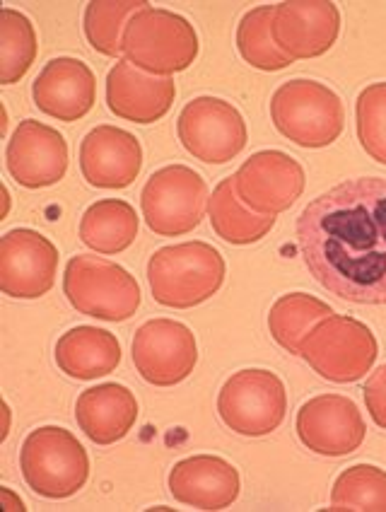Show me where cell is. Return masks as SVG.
<instances>
[{
	"mask_svg": "<svg viewBox=\"0 0 386 512\" xmlns=\"http://www.w3.org/2000/svg\"><path fill=\"white\" fill-rule=\"evenodd\" d=\"M309 273L336 298L386 305V179L358 177L304 206L295 225Z\"/></svg>",
	"mask_w": 386,
	"mask_h": 512,
	"instance_id": "cell-1",
	"label": "cell"
},
{
	"mask_svg": "<svg viewBox=\"0 0 386 512\" xmlns=\"http://www.w3.org/2000/svg\"><path fill=\"white\" fill-rule=\"evenodd\" d=\"M152 298L174 310H191L213 298L225 281V259L213 244L184 242L150 256Z\"/></svg>",
	"mask_w": 386,
	"mask_h": 512,
	"instance_id": "cell-2",
	"label": "cell"
},
{
	"mask_svg": "<svg viewBox=\"0 0 386 512\" xmlns=\"http://www.w3.org/2000/svg\"><path fill=\"white\" fill-rule=\"evenodd\" d=\"M273 126L300 148H326L343 133L341 97L317 80H288L271 100Z\"/></svg>",
	"mask_w": 386,
	"mask_h": 512,
	"instance_id": "cell-3",
	"label": "cell"
},
{
	"mask_svg": "<svg viewBox=\"0 0 386 512\" xmlns=\"http://www.w3.org/2000/svg\"><path fill=\"white\" fill-rule=\"evenodd\" d=\"M124 54L140 71L169 78L196 61L198 34L186 17L148 5L128 22Z\"/></svg>",
	"mask_w": 386,
	"mask_h": 512,
	"instance_id": "cell-4",
	"label": "cell"
},
{
	"mask_svg": "<svg viewBox=\"0 0 386 512\" xmlns=\"http://www.w3.org/2000/svg\"><path fill=\"white\" fill-rule=\"evenodd\" d=\"M20 467L34 493L63 500L75 496L87 484L90 457L70 430L44 426L27 435L20 452Z\"/></svg>",
	"mask_w": 386,
	"mask_h": 512,
	"instance_id": "cell-5",
	"label": "cell"
},
{
	"mask_svg": "<svg viewBox=\"0 0 386 512\" xmlns=\"http://www.w3.org/2000/svg\"><path fill=\"white\" fill-rule=\"evenodd\" d=\"M63 293L80 314L102 322H126L140 307L136 278L102 256H73L63 273Z\"/></svg>",
	"mask_w": 386,
	"mask_h": 512,
	"instance_id": "cell-6",
	"label": "cell"
},
{
	"mask_svg": "<svg viewBox=\"0 0 386 512\" xmlns=\"http://www.w3.org/2000/svg\"><path fill=\"white\" fill-rule=\"evenodd\" d=\"M300 356L324 380L348 384L370 372L379 348L367 324L343 314H331L304 339Z\"/></svg>",
	"mask_w": 386,
	"mask_h": 512,
	"instance_id": "cell-7",
	"label": "cell"
},
{
	"mask_svg": "<svg viewBox=\"0 0 386 512\" xmlns=\"http://www.w3.org/2000/svg\"><path fill=\"white\" fill-rule=\"evenodd\" d=\"M208 184L186 165L157 170L143 186L140 208L148 228L160 237H179L201 225L208 208Z\"/></svg>",
	"mask_w": 386,
	"mask_h": 512,
	"instance_id": "cell-8",
	"label": "cell"
},
{
	"mask_svg": "<svg viewBox=\"0 0 386 512\" xmlns=\"http://www.w3.org/2000/svg\"><path fill=\"white\" fill-rule=\"evenodd\" d=\"M285 411V384L271 370H239L220 389L218 413L222 423L247 438H261L278 430Z\"/></svg>",
	"mask_w": 386,
	"mask_h": 512,
	"instance_id": "cell-9",
	"label": "cell"
},
{
	"mask_svg": "<svg viewBox=\"0 0 386 512\" xmlns=\"http://www.w3.org/2000/svg\"><path fill=\"white\" fill-rule=\"evenodd\" d=\"M179 141L196 160L225 165L247 145V124L230 102L218 97H196L181 109L177 121Z\"/></svg>",
	"mask_w": 386,
	"mask_h": 512,
	"instance_id": "cell-10",
	"label": "cell"
},
{
	"mask_svg": "<svg viewBox=\"0 0 386 512\" xmlns=\"http://www.w3.org/2000/svg\"><path fill=\"white\" fill-rule=\"evenodd\" d=\"M133 363L145 382L155 387H174L196 368V336L186 324L174 319H150L136 331Z\"/></svg>",
	"mask_w": 386,
	"mask_h": 512,
	"instance_id": "cell-11",
	"label": "cell"
},
{
	"mask_svg": "<svg viewBox=\"0 0 386 512\" xmlns=\"http://www.w3.org/2000/svg\"><path fill=\"white\" fill-rule=\"evenodd\" d=\"M58 249L42 232L17 228L0 240V290L17 300H37L56 283Z\"/></svg>",
	"mask_w": 386,
	"mask_h": 512,
	"instance_id": "cell-12",
	"label": "cell"
},
{
	"mask_svg": "<svg viewBox=\"0 0 386 512\" xmlns=\"http://www.w3.org/2000/svg\"><path fill=\"white\" fill-rule=\"evenodd\" d=\"M365 433L358 404L343 394H321L302 404L297 413V435L302 445L317 455H353L365 442Z\"/></svg>",
	"mask_w": 386,
	"mask_h": 512,
	"instance_id": "cell-13",
	"label": "cell"
},
{
	"mask_svg": "<svg viewBox=\"0 0 386 512\" xmlns=\"http://www.w3.org/2000/svg\"><path fill=\"white\" fill-rule=\"evenodd\" d=\"M235 189L254 213L278 215L302 196L304 170L295 157L280 150L251 155L235 174Z\"/></svg>",
	"mask_w": 386,
	"mask_h": 512,
	"instance_id": "cell-14",
	"label": "cell"
},
{
	"mask_svg": "<svg viewBox=\"0 0 386 512\" xmlns=\"http://www.w3.org/2000/svg\"><path fill=\"white\" fill-rule=\"evenodd\" d=\"M10 177L27 189L54 186L66 177L68 143L56 128L37 119H25L15 128L5 150Z\"/></svg>",
	"mask_w": 386,
	"mask_h": 512,
	"instance_id": "cell-15",
	"label": "cell"
},
{
	"mask_svg": "<svg viewBox=\"0 0 386 512\" xmlns=\"http://www.w3.org/2000/svg\"><path fill=\"white\" fill-rule=\"evenodd\" d=\"M341 13L329 0H290L276 5L273 39L278 49L297 58H317L336 44Z\"/></svg>",
	"mask_w": 386,
	"mask_h": 512,
	"instance_id": "cell-16",
	"label": "cell"
},
{
	"mask_svg": "<svg viewBox=\"0 0 386 512\" xmlns=\"http://www.w3.org/2000/svg\"><path fill=\"white\" fill-rule=\"evenodd\" d=\"M143 167V148L133 133L116 126H97L80 143V170L97 189H126Z\"/></svg>",
	"mask_w": 386,
	"mask_h": 512,
	"instance_id": "cell-17",
	"label": "cell"
},
{
	"mask_svg": "<svg viewBox=\"0 0 386 512\" xmlns=\"http://www.w3.org/2000/svg\"><path fill=\"white\" fill-rule=\"evenodd\" d=\"M34 104L39 112L58 121H78L97 100V80L90 66L78 58L58 56L44 66L32 85Z\"/></svg>",
	"mask_w": 386,
	"mask_h": 512,
	"instance_id": "cell-18",
	"label": "cell"
},
{
	"mask_svg": "<svg viewBox=\"0 0 386 512\" xmlns=\"http://www.w3.org/2000/svg\"><path fill=\"white\" fill-rule=\"evenodd\" d=\"M177 97V85L172 78L150 75L133 66L131 61H119L107 75V104L119 119L133 124H155L172 109Z\"/></svg>",
	"mask_w": 386,
	"mask_h": 512,
	"instance_id": "cell-19",
	"label": "cell"
},
{
	"mask_svg": "<svg viewBox=\"0 0 386 512\" xmlns=\"http://www.w3.org/2000/svg\"><path fill=\"white\" fill-rule=\"evenodd\" d=\"M169 493L189 508L225 510L239 496V471L213 455L181 459L169 471Z\"/></svg>",
	"mask_w": 386,
	"mask_h": 512,
	"instance_id": "cell-20",
	"label": "cell"
},
{
	"mask_svg": "<svg viewBox=\"0 0 386 512\" xmlns=\"http://www.w3.org/2000/svg\"><path fill=\"white\" fill-rule=\"evenodd\" d=\"M75 421L95 445H114L136 426L138 401L124 384H97L78 397Z\"/></svg>",
	"mask_w": 386,
	"mask_h": 512,
	"instance_id": "cell-21",
	"label": "cell"
},
{
	"mask_svg": "<svg viewBox=\"0 0 386 512\" xmlns=\"http://www.w3.org/2000/svg\"><path fill=\"white\" fill-rule=\"evenodd\" d=\"M54 356L73 380H97L119 368L121 343L107 329L75 327L58 339Z\"/></svg>",
	"mask_w": 386,
	"mask_h": 512,
	"instance_id": "cell-22",
	"label": "cell"
},
{
	"mask_svg": "<svg viewBox=\"0 0 386 512\" xmlns=\"http://www.w3.org/2000/svg\"><path fill=\"white\" fill-rule=\"evenodd\" d=\"M208 215L215 235L230 244H254L263 240L276 225V215L254 213L242 206L235 189V177H227L213 189L208 199Z\"/></svg>",
	"mask_w": 386,
	"mask_h": 512,
	"instance_id": "cell-23",
	"label": "cell"
},
{
	"mask_svg": "<svg viewBox=\"0 0 386 512\" xmlns=\"http://www.w3.org/2000/svg\"><path fill=\"white\" fill-rule=\"evenodd\" d=\"M138 237V215L131 203L104 199L92 203L80 220V240L99 254H119Z\"/></svg>",
	"mask_w": 386,
	"mask_h": 512,
	"instance_id": "cell-24",
	"label": "cell"
},
{
	"mask_svg": "<svg viewBox=\"0 0 386 512\" xmlns=\"http://www.w3.org/2000/svg\"><path fill=\"white\" fill-rule=\"evenodd\" d=\"M331 314V307L314 295L290 293L273 302L271 312H268V329L278 346H283L292 356H300L304 339Z\"/></svg>",
	"mask_w": 386,
	"mask_h": 512,
	"instance_id": "cell-25",
	"label": "cell"
},
{
	"mask_svg": "<svg viewBox=\"0 0 386 512\" xmlns=\"http://www.w3.org/2000/svg\"><path fill=\"white\" fill-rule=\"evenodd\" d=\"M148 8L145 0H92L85 8V37L102 56L124 54V32L133 15Z\"/></svg>",
	"mask_w": 386,
	"mask_h": 512,
	"instance_id": "cell-26",
	"label": "cell"
},
{
	"mask_svg": "<svg viewBox=\"0 0 386 512\" xmlns=\"http://www.w3.org/2000/svg\"><path fill=\"white\" fill-rule=\"evenodd\" d=\"M273 15H276L273 5H261V8L249 10L237 27L239 54L249 66L268 73L283 71L292 63V58L283 54L273 39Z\"/></svg>",
	"mask_w": 386,
	"mask_h": 512,
	"instance_id": "cell-27",
	"label": "cell"
},
{
	"mask_svg": "<svg viewBox=\"0 0 386 512\" xmlns=\"http://www.w3.org/2000/svg\"><path fill=\"white\" fill-rule=\"evenodd\" d=\"M37 32L15 8H3V20H0V83L13 85L25 78L37 58Z\"/></svg>",
	"mask_w": 386,
	"mask_h": 512,
	"instance_id": "cell-28",
	"label": "cell"
},
{
	"mask_svg": "<svg viewBox=\"0 0 386 512\" xmlns=\"http://www.w3.org/2000/svg\"><path fill=\"white\" fill-rule=\"evenodd\" d=\"M333 512H386V471L372 464H355L336 479L331 491Z\"/></svg>",
	"mask_w": 386,
	"mask_h": 512,
	"instance_id": "cell-29",
	"label": "cell"
},
{
	"mask_svg": "<svg viewBox=\"0 0 386 512\" xmlns=\"http://www.w3.org/2000/svg\"><path fill=\"white\" fill-rule=\"evenodd\" d=\"M358 138L372 160L386 165V83L367 85L355 104Z\"/></svg>",
	"mask_w": 386,
	"mask_h": 512,
	"instance_id": "cell-30",
	"label": "cell"
},
{
	"mask_svg": "<svg viewBox=\"0 0 386 512\" xmlns=\"http://www.w3.org/2000/svg\"><path fill=\"white\" fill-rule=\"evenodd\" d=\"M362 392H365V404L372 421L386 430V365L372 372Z\"/></svg>",
	"mask_w": 386,
	"mask_h": 512,
	"instance_id": "cell-31",
	"label": "cell"
},
{
	"mask_svg": "<svg viewBox=\"0 0 386 512\" xmlns=\"http://www.w3.org/2000/svg\"><path fill=\"white\" fill-rule=\"evenodd\" d=\"M3 500H5V510H25V505H22V500L13 496V491L10 488H3Z\"/></svg>",
	"mask_w": 386,
	"mask_h": 512,
	"instance_id": "cell-32",
	"label": "cell"
}]
</instances>
